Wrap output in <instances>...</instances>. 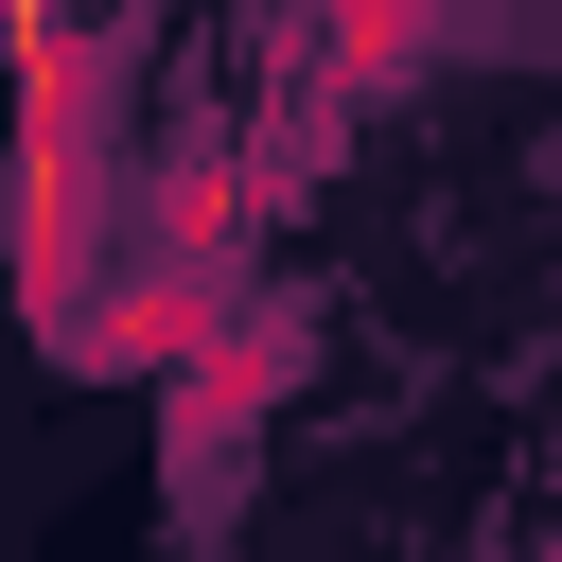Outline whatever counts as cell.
I'll return each instance as SVG.
<instances>
[{
	"mask_svg": "<svg viewBox=\"0 0 562 562\" xmlns=\"http://www.w3.org/2000/svg\"><path fill=\"white\" fill-rule=\"evenodd\" d=\"M18 35V211H0V281L70 334L88 316V211H105V35H70L53 0H0Z\"/></svg>",
	"mask_w": 562,
	"mask_h": 562,
	"instance_id": "obj_1",
	"label": "cell"
},
{
	"mask_svg": "<svg viewBox=\"0 0 562 562\" xmlns=\"http://www.w3.org/2000/svg\"><path fill=\"white\" fill-rule=\"evenodd\" d=\"M316 35H334V70L369 88V70H404V53H422V0H316Z\"/></svg>",
	"mask_w": 562,
	"mask_h": 562,
	"instance_id": "obj_2",
	"label": "cell"
}]
</instances>
